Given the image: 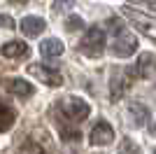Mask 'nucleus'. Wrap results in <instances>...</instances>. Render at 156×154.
I'll list each match as a JSON object with an SVG mask.
<instances>
[{
  "label": "nucleus",
  "mask_w": 156,
  "mask_h": 154,
  "mask_svg": "<svg viewBox=\"0 0 156 154\" xmlns=\"http://www.w3.org/2000/svg\"><path fill=\"white\" fill-rule=\"evenodd\" d=\"M56 108H58V117H61V119H68V122H72V124L84 122L86 117H89V112H91L89 103L82 101V98H77V96L61 98Z\"/></svg>",
  "instance_id": "obj_1"
},
{
  "label": "nucleus",
  "mask_w": 156,
  "mask_h": 154,
  "mask_svg": "<svg viewBox=\"0 0 156 154\" xmlns=\"http://www.w3.org/2000/svg\"><path fill=\"white\" fill-rule=\"evenodd\" d=\"M49 152H51V140H49L47 131H42V128L26 135L23 142L19 145V154H49Z\"/></svg>",
  "instance_id": "obj_2"
},
{
  "label": "nucleus",
  "mask_w": 156,
  "mask_h": 154,
  "mask_svg": "<svg viewBox=\"0 0 156 154\" xmlns=\"http://www.w3.org/2000/svg\"><path fill=\"white\" fill-rule=\"evenodd\" d=\"M124 16H128V21L135 26L137 33H142L149 40H156V19H151L149 14H142L140 9H133V7H124Z\"/></svg>",
  "instance_id": "obj_3"
},
{
  "label": "nucleus",
  "mask_w": 156,
  "mask_h": 154,
  "mask_svg": "<svg viewBox=\"0 0 156 154\" xmlns=\"http://www.w3.org/2000/svg\"><path fill=\"white\" fill-rule=\"evenodd\" d=\"M133 72H135L133 68H126V70L114 68V70H112V77H110V98L114 103L124 96L126 91H128V86L133 84Z\"/></svg>",
  "instance_id": "obj_4"
},
{
  "label": "nucleus",
  "mask_w": 156,
  "mask_h": 154,
  "mask_svg": "<svg viewBox=\"0 0 156 154\" xmlns=\"http://www.w3.org/2000/svg\"><path fill=\"white\" fill-rule=\"evenodd\" d=\"M79 49L84 51L86 56H91V58L100 56V54H103V49H105V33H103V28L91 26V28L86 31L84 40L79 42Z\"/></svg>",
  "instance_id": "obj_5"
},
{
  "label": "nucleus",
  "mask_w": 156,
  "mask_h": 154,
  "mask_svg": "<svg viewBox=\"0 0 156 154\" xmlns=\"http://www.w3.org/2000/svg\"><path fill=\"white\" fill-rule=\"evenodd\" d=\"M28 72H30L35 79H40L42 84L47 86H61L63 84V75L58 70H54V68H47L42 63H30L28 65Z\"/></svg>",
  "instance_id": "obj_6"
},
{
  "label": "nucleus",
  "mask_w": 156,
  "mask_h": 154,
  "mask_svg": "<svg viewBox=\"0 0 156 154\" xmlns=\"http://www.w3.org/2000/svg\"><path fill=\"white\" fill-rule=\"evenodd\" d=\"M137 49V38H133L130 33H119L117 38H114V45H112V54L114 56H130V54H135Z\"/></svg>",
  "instance_id": "obj_7"
},
{
  "label": "nucleus",
  "mask_w": 156,
  "mask_h": 154,
  "mask_svg": "<svg viewBox=\"0 0 156 154\" xmlns=\"http://www.w3.org/2000/svg\"><path fill=\"white\" fill-rule=\"evenodd\" d=\"M89 140H91V145H96V147L110 145V142L114 140V128H112L107 122H98L96 126L91 128V135H89Z\"/></svg>",
  "instance_id": "obj_8"
},
{
  "label": "nucleus",
  "mask_w": 156,
  "mask_h": 154,
  "mask_svg": "<svg viewBox=\"0 0 156 154\" xmlns=\"http://www.w3.org/2000/svg\"><path fill=\"white\" fill-rule=\"evenodd\" d=\"M2 86H5L9 94L19 96V98H30L33 94H35L33 84L26 82V79H19V77H14V79H2Z\"/></svg>",
  "instance_id": "obj_9"
},
{
  "label": "nucleus",
  "mask_w": 156,
  "mask_h": 154,
  "mask_svg": "<svg viewBox=\"0 0 156 154\" xmlns=\"http://www.w3.org/2000/svg\"><path fill=\"white\" fill-rule=\"evenodd\" d=\"M137 75L144 77V79H149V77L156 75V56L154 54H149V51H144V54H140V58H137Z\"/></svg>",
  "instance_id": "obj_10"
},
{
  "label": "nucleus",
  "mask_w": 156,
  "mask_h": 154,
  "mask_svg": "<svg viewBox=\"0 0 156 154\" xmlns=\"http://www.w3.org/2000/svg\"><path fill=\"white\" fill-rule=\"evenodd\" d=\"M44 28H47V24H44V19H40V16H23V19H21V33L28 35V38L40 35Z\"/></svg>",
  "instance_id": "obj_11"
},
{
  "label": "nucleus",
  "mask_w": 156,
  "mask_h": 154,
  "mask_svg": "<svg viewBox=\"0 0 156 154\" xmlns=\"http://www.w3.org/2000/svg\"><path fill=\"white\" fill-rule=\"evenodd\" d=\"M2 56L7 58H21L28 54V45L26 42H21V40H12V42H7V45H2Z\"/></svg>",
  "instance_id": "obj_12"
},
{
  "label": "nucleus",
  "mask_w": 156,
  "mask_h": 154,
  "mask_svg": "<svg viewBox=\"0 0 156 154\" xmlns=\"http://www.w3.org/2000/svg\"><path fill=\"white\" fill-rule=\"evenodd\" d=\"M40 51H42V56L47 58H58L63 54V42L56 38H47L42 45H40Z\"/></svg>",
  "instance_id": "obj_13"
},
{
  "label": "nucleus",
  "mask_w": 156,
  "mask_h": 154,
  "mask_svg": "<svg viewBox=\"0 0 156 154\" xmlns=\"http://www.w3.org/2000/svg\"><path fill=\"white\" fill-rule=\"evenodd\" d=\"M128 115H130L133 126H144L147 119H149V112H147V108H144L142 103H130L128 105Z\"/></svg>",
  "instance_id": "obj_14"
},
{
  "label": "nucleus",
  "mask_w": 156,
  "mask_h": 154,
  "mask_svg": "<svg viewBox=\"0 0 156 154\" xmlns=\"http://www.w3.org/2000/svg\"><path fill=\"white\" fill-rule=\"evenodd\" d=\"M14 119H16V115H14V110L7 105L2 98H0V133H5V131H9L14 124Z\"/></svg>",
  "instance_id": "obj_15"
},
{
  "label": "nucleus",
  "mask_w": 156,
  "mask_h": 154,
  "mask_svg": "<svg viewBox=\"0 0 156 154\" xmlns=\"http://www.w3.org/2000/svg\"><path fill=\"white\" fill-rule=\"evenodd\" d=\"M119 154H142V152H140V147H137L130 138H124L121 145H119Z\"/></svg>",
  "instance_id": "obj_16"
},
{
  "label": "nucleus",
  "mask_w": 156,
  "mask_h": 154,
  "mask_svg": "<svg viewBox=\"0 0 156 154\" xmlns=\"http://www.w3.org/2000/svg\"><path fill=\"white\" fill-rule=\"evenodd\" d=\"M82 28H84V21L79 19L77 14H72V16H68V21H65V31L75 33V31H82Z\"/></svg>",
  "instance_id": "obj_17"
},
{
  "label": "nucleus",
  "mask_w": 156,
  "mask_h": 154,
  "mask_svg": "<svg viewBox=\"0 0 156 154\" xmlns=\"http://www.w3.org/2000/svg\"><path fill=\"white\" fill-rule=\"evenodd\" d=\"M0 26L2 28H14V21L7 16V14H0Z\"/></svg>",
  "instance_id": "obj_18"
},
{
  "label": "nucleus",
  "mask_w": 156,
  "mask_h": 154,
  "mask_svg": "<svg viewBox=\"0 0 156 154\" xmlns=\"http://www.w3.org/2000/svg\"><path fill=\"white\" fill-rule=\"evenodd\" d=\"M61 2H65V5H70V2H72V0H61Z\"/></svg>",
  "instance_id": "obj_19"
},
{
  "label": "nucleus",
  "mask_w": 156,
  "mask_h": 154,
  "mask_svg": "<svg viewBox=\"0 0 156 154\" xmlns=\"http://www.w3.org/2000/svg\"><path fill=\"white\" fill-rule=\"evenodd\" d=\"M9 2H26V0H9Z\"/></svg>",
  "instance_id": "obj_20"
},
{
  "label": "nucleus",
  "mask_w": 156,
  "mask_h": 154,
  "mask_svg": "<svg viewBox=\"0 0 156 154\" xmlns=\"http://www.w3.org/2000/svg\"><path fill=\"white\" fill-rule=\"evenodd\" d=\"M154 133H156V126H154Z\"/></svg>",
  "instance_id": "obj_21"
},
{
  "label": "nucleus",
  "mask_w": 156,
  "mask_h": 154,
  "mask_svg": "<svg viewBox=\"0 0 156 154\" xmlns=\"http://www.w3.org/2000/svg\"><path fill=\"white\" fill-rule=\"evenodd\" d=\"M154 154H156V149H154Z\"/></svg>",
  "instance_id": "obj_22"
}]
</instances>
